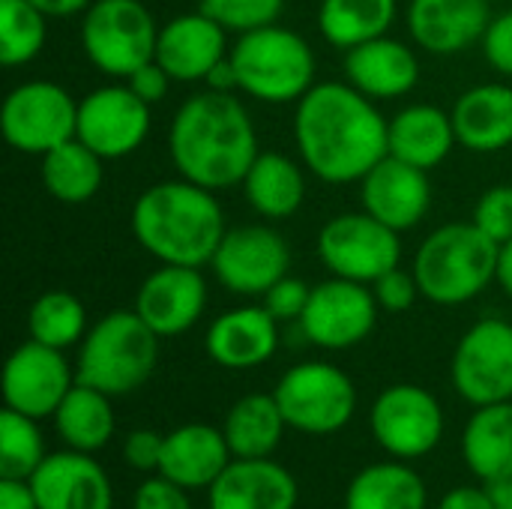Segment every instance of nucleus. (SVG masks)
Returning a JSON list of instances; mask_svg holds the SVG:
<instances>
[{"instance_id":"obj_1","label":"nucleus","mask_w":512,"mask_h":509,"mask_svg":"<svg viewBox=\"0 0 512 509\" xmlns=\"http://www.w3.org/2000/svg\"><path fill=\"white\" fill-rule=\"evenodd\" d=\"M390 120L378 102L348 81H315L294 105L297 153L330 186L360 183L384 156H390Z\"/></svg>"},{"instance_id":"obj_2","label":"nucleus","mask_w":512,"mask_h":509,"mask_svg":"<svg viewBox=\"0 0 512 509\" xmlns=\"http://www.w3.org/2000/svg\"><path fill=\"white\" fill-rule=\"evenodd\" d=\"M168 153L180 177L222 192L240 186L258 159V129L237 93L207 87L174 111Z\"/></svg>"},{"instance_id":"obj_3","label":"nucleus","mask_w":512,"mask_h":509,"mask_svg":"<svg viewBox=\"0 0 512 509\" xmlns=\"http://www.w3.org/2000/svg\"><path fill=\"white\" fill-rule=\"evenodd\" d=\"M129 225L147 255L180 267H210L228 231L216 192L186 177L144 189L132 204Z\"/></svg>"},{"instance_id":"obj_4","label":"nucleus","mask_w":512,"mask_h":509,"mask_svg":"<svg viewBox=\"0 0 512 509\" xmlns=\"http://www.w3.org/2000/svg\"><path fill=\"white\" fill-rule=\"evenodd\" d=\"M228 57L237 90L264 105H297L315 87L318 60L312 45L279 21L237 33Z\"/></svg>"},{"instance_id":"obj_5","label":"nucleus","mask_w":512,"mask_h":509,"mask_svg":"<svg viewBox=\"0 0 512 509\" xmlns=\"http://www.w3.org/2000/svg\"><path fill=\"white\" fill-rule=\"evenodd\" d=\"M411 270L420 297L435 306H462L477 300L495 282L498 243L474 222H450L420 243Z\"/></svg>"},{"instance_id":"obj_6","label":"nucleus","mask_w":512,"mask_h":509,"mask_svg":"<svg viewBox=\"0 0 512 509\" xmlns=\"http://www.w3.org/2000/svg\"><path fill=\"white\" fill-rule=\"evenodd\" d=\"M159 363V336L135 309L102 315L78 345L75 378L102 393L129 396L144 387Z\"/></svg>"},{"instance_id":"obj_7","label":"nucleus","mask_w":512,"mask_h":509,"mask_svg":"<svg viewBox=\"0 0 512 509\" xmlns=\"http://www.w3.org/2000/svg\"><path fill=\"white\" fill-rule=\"evenodd\" d=\"M159 24L141 0H93L81 15V51L108 78H129L156 57Z\"/></svg>"},{"instance_id":"obj_8","label":"nucleus","mask_w":512,"mask_h":509,"mask_svg":"<svg viewBox=\"0 0 512 509\" xmlns=\"http://www.w3.org/2000/svg\"><path fill=\"white\" fill-rule=\"evenodd\" d=\"M288 429L303 435H336L357 411V387L351 375L333 363L309 360L291 366L273 390Z\"/></svg>"},{"instance_id":"obj_9","label":"nucleus","mask_w":512,"mask_h":509,"mask_svg":"<svg viewBox=\"0 0 512 509\" xmlns=\"http://www.w3.org/2000/svg\"><path fill=\"white\" fill-rule=\"evenodd\" d=\"M0 129L12 150L42 159L54 147L75 138L78 99L54 81H21L3 99Z\"/></svg>"},{"instance_id":"obj_10","label":"nucleus","mask_w":512,"mask_h":509,"mask_svg":"<svg viewBox=\"0 0 512 509\" xmlns=\"http://www.w3.org/2000/svg\"><path fill=\"white\" fill-rule=\"evenodd\" d=\"M318 258L330 276L372 285L384 273L402 267L399 231L366 210L339 213L318 231Z\"/></svg>"},{"instance_id":"obj_11","label":"nucleus","mask_w":512,"mask_h":509,"mask_svg":"<svg viewBox=\"0 0 512 509\" xmlns=\"http://www.w3.org/2000/svg\"><path fill=\"white\" fill-rule=\"evenodd\" d=\"M369 429L387 456L417 462L438 450L444 438V408L420 384H393L369 408Z\"/></svg>"},{"instance_id":"obj_12","label":"nucleus","mask_w":512,"mask_h":509,"mask_svg":"<svg viewBox=\"0 0 512 509\" xmlns=\"http://www.w3.org/2000/svg\"><path fill=\"white\" fill-rule=\"evenodd\" d=\"M456 393L474 405L512 402V324L504 318H480L471 324L450 363Z\"/></svg>"},{"instance_id":"obj_13","label":"nucleus","mask_w":512,"mask_h":509,"mask_svg":"<svg viewBox=\"0 0 512 509\" xmlns=\"http://www.w3.org/2000/svg\"><path fill=\"white\" fill-rule=\"evenodd\" d=\"M216 282L234 297H264L291 267L288 240L270 225L228 228L213 261Z\"/></svg>"},{"instance_id":"obj_14","label":"nucleus","mask_w":512,"mask_h":509,"mask_svg":"<svg viewBox=\"0 0 512 509\" xmlns=\"http://www.w3.org/2000/svg\"><path fill=\"white\" fill-rule=\"evenodd\" d=\"M153 105L135 96L123 81L102 84L78 99V129L75 138L84 141L93 153L108 159L132 156L150 135Z\"/></svg>"},{"instance_id":"obj_15","label":"nucleus","mask_w":512,"mask_h":509,"mask_svg":"<svg viewBox=\"0 0 512 509\" xmlns=\"http://www.w3.org/2000/svg\"><path fill=\"white\" fill-rule=\"evenodd\" d=\"M378 300L372 285L330 276L312 288L309 306L300 318L303 336L324 351H348L366 342L378 324Z\"/></svg>"},{"instance_id":"obj_16","label":"nucleus","mask_w":512,"mask_h":509,"mask_svg":"<svg viewBox=\"0 0 512 509\" xmlns=\"http://www.w3.org/2000/svg\"><path fill=\"white\" fill-rule=\"evenodd\" d=\"M75 381L78 378L66 360V351L27 339L3 366V402L18 414L45 420L54 417Z\"/></svg>"},{"instance_id":"obj_17","label":"nucleus","mask_w":512,"mask_h":509,"mask_svg":"<svg viewBox=\"0 0 512 509\" xmlns=\"http://www.w3.org/2000/svg\"><path fill=\"white\" fill-rule=\"evenodd\" d=\"M132 309L159 339L183 336L207 309V279L201 267L162 264L138 285Z\"/></svg>"},{"instance_id":"obj_18","label":"nucleus","mask_w":512,"mask_h":509,"mask_svg":"<svg viewBox=\"0 0 512 509\" xmlns=\"http://www.w3.org/2000/svg\"><path fill=\"white\" fill-rule=\"evenodd\" d=\"M228 27H222L204 9L174 15L168 24H159L156 36V63L171 75V81L195 84L207 81L216 63L231 54Z\"/></svg>"},{"instance_id":"obj_19","label":"nucleus","mask_w":512,"mask_h":509,"mask_svg":"<svg viewBox=\"0 0 512 509\" xmlns=\"http://www.w3.org/2000/svg\"><path fill=\"white\" fill-rule=\"evenodd\" d=\"M360 201L369 216L390 225L393 231H411L426 219L432 207L429 171L396 156H384L360 180Z\"/></svg>"},{"instance_id":"obj_20","label":"nucleus","mask_w":512,"mask_h":509,"mask_svg":"<svg viewBox=\"0 0 512 509\" xmlns=\"http://www.w3.org/2000/svg\"><path fill=\"white\" fill-rule=\"evenodd\" d=\"M492 21L489 0H411L408 33L417 48L453 57L483 42Z\"/></svg>"},{"instance_id":"obj_21","label":"nucleus","mask_w":512,"mask_h":509,"mask_svg":"<svg viewBox=\"0 0 512 509\" xmlns=\"http://www.w3.org/2000/svg\"><path fill=\"white\" fill-rule=\"evenodd\" d=\"M39 509H114V489L93 453L60 450L30 477Z\"/></svg>"},{"instance_id":"obj_22","label":"nucleus","mask_w":512,"mask_h":509,"mask_svg":"<svg viewBox=\"0 0 512 509\" xmlns=\"http://www.w3.org/2000/svg\"><path fill=\"white\" fill-rule=\"evenodd\" d=\"M279 348V321L267 312L261 303L237 306L222 312L204 336V351L207 357L234 372L258 369L264 366Z\"/></svg>"},{"instance_id":"obj_23","label":"nucleus","mask_w":512,"mask_h":509,"mask_svg":"<svg viewBox=\"0 0 512 509\" xmlns=\"http://www.w3.org/2000/svg\"><path fill=\"white\" fill-rule=\"evenodd\" d=\"M345 81L375 102L402 99L420 84V57L408 42L387 33L345 51Z\"/></svg>"},{"instance_id":"obj_24","label":"nucleus","mask_w":512,"mask_h":509,"mask_svg":"<svg viewBox=\"0 0 512 509\" xmlns=\"http://www.w3.org/2000/svg\"><path fill=\"white\" fill-rule=\"evenodd\" d=\"M294 474L270 459H231L207 489L210 509H297Z\"/></svg>"},{"instance_id":"obj_25","label":"nucleus","mask_w":512,"mask_h":509,"mask_svg":"<svg viewBox=\"0 0 512 509\" xmlns=\"http://www.w3.org/2000/svg\"><path fill=\"white\" fill-rule=\"evenodd\" d=\"M231 459L234 456L222 429L210 423H186L165 435L159 474L189 492L210 489Z\"/></svg>"},{"instance_id":"obj_26","label":"nucleus","mask_w":512,"mask_h":509,"mask_svg":"<svg viewBox=\"0 0 512 509\" xmlns=\"http://www.w3.org/2000/svg\"><path fill=\"white\" fill-rule=\"evenodd\" d=\"M456 138L471 153H501L512 144V87L486 81L468 87L450 108Z\"/></svg>"},{"instance_id":"obj_27","label":"nucleus","mask_w":512,"mask_h":509,"mask_svg":"<svg viewBox=\"0 0 512 509\" xmlns=\"http://www.w3.org/2000/svg\"><path fill=\"white\" fill-rule=\"evenodd\" d=\"M390 156L411 162L423 171L438 168L459 144L450 111L414 102L390 117Z\"/></svg>"},{"instance_id":"obj_28","label":"nucleus","mask_w":512,"mask_h":509,"mask_svg":"<svg viewBox=\"0 0 512 509\" xmlns=\"http://www.w3.org/2000/svg\"><path fill=\"white\" fill-rule=\"evenodd\" d=\"M462 459L468 471L492 486L512 477V402L474 408L462 432Z\"/></svg>"},{"instance_id":"obj_29","label":"nucleus","mask_w":512,"mask_h":509,"mask_svg":"<svg viewBox=\"0 0 512 509\" xmlns=\"http://www.w3.org/2000/svg\"><path fill=\"white\" fill-rule=\"evenodd\" d=\"M243 195L249 207L264 219H288L306 201V165L288 159L285 153L264 150L243 177Z\"/></svg>"},{"instance_id":"obj_30","label":"nucleus","mask_w":512,"mask_h":509,"mask_svg":"<svg viewBox=\"0 0 512 509\" xmlns=\"http://www.w3.org/2000/svg\"><path fill=\"white\" fill-rule=\"evenodd\" d=\"M285 429L288 423L273 393H249L237 399L222 423L234 459H270L279 450Z\"/></svg>"},{"instance_id":"obj_31","label":"nucleus","mask_w":512,"mask_h":509,"mask_svg":"<svg viewBox=\"0 0 512 509\" xmlns=\"http://www.w3.org/2000/svg\"><path fill=\"white\" fill-rule=\"evenodd\" d=\"M54 429L69 450H78V453L105 450L117 429L111 396L75 381V387L66 393V399L54 411Z\"/></svg>"},{"instance_id":"obj_32","label":"nucleus","mask_w":512,"mask_h":509,"mask_svg":"<svg viewBox=\"0 0 512 509\" xmlns=\"http://www.w3.org/2000/svg\"><path fill=\"white\" fill-rule=\"evenodd\" d=\"M426 504L423 477L402 459L366 465L345 492V509H426Z\"/></svg>"},{"instance_id":"obj_33","label":"nucleus","mask_w":512,"mask_h":509,"mask_svg":"<svg viewBox=\"0 0 512 509\" xmlns=\"http://www.w3.org/2000/svg\"><path fill=\"white\" fill-rule=\"evenodd\" d=\"M399 0H321L318 30L342 51H351L369 39L387 36L396 24Z\"/></svg>"},{"instance_id":"obj_34","label":"nucleus","mask_w":512,"mask_h":509,"mask_svg":"<svg viewBox=\"0 0 512 509\" xmlns=\"http://www.w3.org/2000/svg\"><path fill=\"white\" fill-rule=\"evenodd\" d=\"M42 186L60 204H87L105 177V159L93 153L84 141L72 138L42 156Z\"/></svg>"},{"instance_id":"obj_35","label":"nucleus","mask_w":512,"mask_h":509,"mask_svg":"<svg viewBox=\"0 0 512 509\" xmlns=\"http://www.w3.org/2000/svg\"><path fill=\"white\" fill-rule=\"evenodd\" d=\"M27 330L33 342L66 351L72 345H81V339L87 336V309L72 291H45L33 300L27 312Z\"/></svg>"},{"instance_id":"obj_36","label":"nucleus","mask_w":512,"mask_h":509,"mask_svg":"<svg viewBox=\"0 0 512 509\" xmlns=\"http://www.w3.org/2000/svg\"><path fill=\"white\" fill-rule=\"evenodd\" d=\"M48 42V15L30 0H0V63H33Z\"/></svg>"},{"instance_id":"obj_37","label":"nucleus","mask_w":512,"mask_h":509,"mask_svg":"<svg viewBox=\"0 0 512 509\" xmlns=\"http://www.w3.org/2000/svg\"><path fill=\"white\" fill-rule=\"evenodd\" d=\"M48 459L39 420L3 408L0 414V477L30 480L36 468Z\"/></svg>"},{"instance_id":"obj_38","label":"nucleus","mask_w":512,"mask_h":509,"mask_svg":"<svg viewBox=\"0 0 512 509\" xmlns=\"http://www.w3.org/2000/svg\"><path fill=\"white\" fill-rule=\"evenodd\" d=\"M198 9L213 15L231 33H246L279 21L285 0H198Z\"/></svg>"},{"instance_id":"obj_39","label":"nucleus","mask_w":512,"mask_h":509,"mask_svg":"<svg viewBox=\"0 0 512 509\" xmlns=\"http://www.w3.org/2000/svg\"><path fill=\"white\" fill-rule=\"evenodd\" d=\"M471 222L498 246L512 240V183H498L489 186L471 213Z\"/></svg>"},{"instance_id":"obj_40","label":"nucleus","mask_w":512,"mask_h":509,"mask_svg":"<svg viewBox=\"0 0 512 509\" xmlns=\"http://www.w3.org/2000/svg\"><path fill=\"white\" fill-rule=\"evenodd\" d=\"M309 297H312V288L297 279V276H282L261 300L267 306V312L279 321V324H300L306 306H309Z\"/></svg>"},{"instance_id":"obj_41","label":"nucleus","mask_w":512,"mask_h":509,"mask_svg":"<svg viewBox=\"0 0 512 509\" xmlns=\"http://www.w3.org/2000/svg\"><path fill=\"white\" fill-rule=\"evenodd\" d=\"M372 291L384 312H408L420 297L414 270H402V267H396V270L384 273L378 282H372Z\"/></svg>"},{"instance_id":"obj_42","label":"nucleus","mask_w":512,"mask_h":509,"mask_svg":"<svg viewBox=\"0 0 512 509\" xmlns=\"http://www.w3.org/2000/svg\"><path fill=\"white\" fill-rule=\"evenodd\" d=\"M483 57L486 63L504 75L512 78V9L501 12V15H492L489 27H486V36H483Z\"/></svg>"},{"instance_id":"obj_43","label":"nucleus","mask_w":512,"mask_h":509,"mask_svg":"<svg viewBox=\"0 0 512 509\" xmlns=\"http://www.w3.org/2000/svg\"><path fill=\"white\" fill-rule=\"evenodd\" d=\"M132 509H192V501H189V489L156 474L135 489Z\"/></svg>"},{"instance_id":"obj_44","label":"nucleus","mask_w":512,"mask_h":509,"mask_svg":"<svg viewBox=\"0 0 512 509\" xmlns=\"http://www.w3.org/2000/svg\"><path fill=\"white\" fill-rule=\"evenodd\" d=\"M162 450H165V435H159L153 429H135L123 441V459L135 471H153V474H159Z\"/></svg>"},{"instance_id":"obj_45","label":"nucleus","mask_w":512,"mask_h":509,"mask_svg":"<svg viewBox=\"0 0 512 509\" xmlns=\"http://www.w3.org/2000/svg\"><path fill=\"white\" fill-rule=\"evenodd\" d=\"M126 84L135 90V96L138 99H144L147 105H159L165 96H168V90H171V75L156 63V60H150V63H144L141 69H135L129 78H126Z\"/></svg>"},{"instance_id":"obj_46","label":"nucleus","mask_w":512,"mask_h":509,"mask_svg":"<svg viewBox=\"0 0 512 509\" xmlns=\"http://www.w3.org/2000/svg\"><path fill=\"white\" fill-rule=\"evenodd\" d=\"M438 509H495L489 486H456L450 489Z\"/></svg>"},{"instance_id":"obj_47","label":"nucleus","mask_w":512,"mask_h":509,"mask_svg":"<svg viewBox=\"0 0 512 509\" xmlns=\"http://www.w3.org/2000/svg\"><path fill=\"white\" fill-rule=\"evenodd\" d=\"M0 509H39L30 480L0 477Z\"/></svg>"},{"instance_id":"obj_48","label":"nucleus","mask_w":512,"mask_h":509,"mask_svg":"<svg viewBox=\"0 0 512 509\" xmlns=\"http://www.w3.org/2000/svg\"><path fill=\"white\" fill-rule=\"evenodd\" d=\"M36 9H42L48 18H69V15H84L93 0H30Z\"/></svg>"},{"instance_id":"obj_49","label":"nucleus","mask_w":512,"mask_h":509,"mask_svg":"<svg viewBox=\"0 0 512 509\" xmlns=\"http://www.w3.org/2000/svg\"><path fill=\"white\" fill-rule=\"evenodd\" d=\"M210 90H222V93H240L237 90V72H234V63H231V57H225L222 63H216L213 66V72L207 75V81H204Z\"/></svg>"},{"instance_id":"obj_50","label":"nucleus","mask_w":512,"mask_h":509,"mask_svg":"<svg viewBox=\"0 0 512 509\" xmlns=\"http://www.w3.org/2000/svg\"><path fill=\"white\" fill-rule=\"evenodd\" d=\"M495 282L504 288V294L512 300V240L498 246V270H495Z\"/></svg>"},{"instance_id":"obj_51","label":"nucleus","mask_w":512,"mask_h":509,"mask_svg":"<svg viewBox=\"0 0 512 509\" xmlns=\"http://www.w3.org/2000/svg\"><path fill=\"white\" fill-rule=\"evenodd\" d=\"M489 492H492L495 509H512V477L510 480H501V483H492Z\"/></svg>"}]
</instances>
